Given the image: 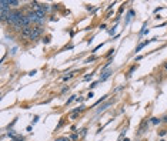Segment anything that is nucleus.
Segmentation results:
<instances>
[{"instance_id":"f257e3e1","label":"nucleus","mask_w":167,"mask_h":141,"mask_svg":"<svg viewBox=\"0 0 167 141\" xmlns=\"http://www.w3.org/2000/svg\"><path fill=\"white\" fill-rule=\"evenodd\" d=\"M22 17H23V14H22V11H20V10H11V13H10V16H9V20H7V22H9L10 24H13V26H14V24H17V23H19V20H20Z\"/></svg>"},{"instance_id":"f03ea898","label":"nucleus","mask_w":167,"mask_h":141,"mask_svg":"<svg viewBox=\"0 0 167 141\" xmlns=\"http://www.w3.org/2000/svg\"><path fill=\"white\" fill-rule=\"evenodd\" d=\"M43 33V29L40 26H37V27H34L33 30H32V36H30V40H37Z\"/></svg>"},{"instance_id":"7ed1b4c3","label":"nucleus","mask_w":167,"mask_h":141,"mask_svg":"<svg viewBox=\"0 0 167 141\" xmlns=\"http://www.w3.org/2000/svg\"><path fill=\"white\" fill-rule=\"evenodd\" d=\"M32 30H33V29H30V27H26V29H23V30H22L20 36H22L23 38H29V40H30V36H32Z\"/></svg>"},{"instance_id":"20e7f679","label":"nucleus","mask_w":167,"mask_h":141,"mask_svg":"<svg viewBox=\"0 0 167 141\" xmlns=\"http://www.w3.org/2000/svg\"><path fill=\"white\" fill-rule=\"evenodd\" d=\"M112 74H113V71H112V70H109V71H103V76L100 77V81H104V80H107V78H109V77H110Z\"/></svg>"},{"instance_id":"39448f33","label":"nucleus","mask_w":167,"mask_h":141,"mask_svg":"<svg viewBox=\"0 0 167 141\" xmlns=\"http://www.w3.org/2000/svg\"><path fill=\"white\" fill-rule=\"evenodd\" d=\"M154 40H156V38H151V40H146L144 43H140V44L137 46V49H136V51H140V50H141V49H143L144 46H147V44H149L150 41H154Z\"/></svg>"},{"instance_id":"423d86ee","label":"nucleus","mask_w":167,"mask_h":141,"mask_svg":"<svg viewBox=\"0 0 167 141\" xmlns=\"http://www.w3.org/2000/svg\"><path fill=\"white\" fill-rule=\"evenodd\" d=\"M137 67H139L137 64H134V66H131V67H130V70H128V73H127V77H130V76H131V73H133V71L136 70Z\"/></svg>"},{"instance_id":"0eeeda50","label":"nucleus","mask_w":167,"mask_h":141,"mask_svg":"<svg viewBox=\"0 0 167 141\" xmlns=\"http://www.w3.org/2000/svg\"><path fill=\"white\" fill-rule=\"evenodd\" d=\"M9 6H10V7L19 6V1H17V0H9Z\"/></svg>"},{"instance_id":"6e6552de","label":"nucleus","mask_w":167,"mask_h":141,"mask_svg":"<svg viewBox=\"0 0 167 141\" xmlns=\"http://www.w3.org/2000/svg\"><path fill=\"white\" fill-rule=\"evenodd\" d=\"M49 10H50V6H49V4H42V11L43 13H47Z\"/></svg>"},{"instance_id":"1a4fd4ad","label":"nucleus","mask_w":167,"mask_h":141,"mask_svg":"<svg viewBox=\"0 0 167 141\" xmlns=\"http://www.w3.org/2000/svg\"><path fill=\"white\" fill-rule=\"evenodd\" d=\"M96 59H97V57H96V56H93V57H90V59H87V60H86V63H91V61H94Z\"/></svg>"},{"instance_id":"9d476101","label":"nucleus","mask_w":167,"mask_h":141,"mask_svg":"<svg viewBox=\"0 0 167 141\" xmlns=\"http://www.w3.org/2000/svg\"><path fill=\"white\" fill-rule=\"evenodd\" d=\"M151 123H153V124H159V123H160V118H156V117H154V118H151Z\"/></svg>"},{"instance_id":"9b49d317","label":"nucleus","mask_w":167,"mask_h":141,"mask_svg":"<svg viewBox=\"0 0 167 141\" xmlns=\"http://www.w3.org/2000/svg\"><path fill=\"white\" fill-rule=\"evenodd\" d=\"M56 141H70V138H67V137H62V138H57Z\"/></svg>"},{"instance_id":"f8f14e48","label":"nucleus","mask_w":167,"mask_h":141,"mask_svg":"<svg viewBox=\"0 0 167 141\" xmlns=\"http://www.w3.org/2000/svg\"><path fill=\"white\" fill-rule=\"evenodd\" d=\"M74 98H76V96H72V97H70V98L67 100V104H70V103H72V101H73Z\"/></svg>"},{"instance_id":"ddd939ff","label":"nucleus","mask_w":167,"mask_h":141,"mask_svg":"<svg viewBox=\"0 0 167 141\" xmlns=\"http://www.w3.org/2000/svg\"><path fill=\"white\" fill-rule=\"evenodd\" d=\"M43 43H46V44H47V43H50V37L47 36V37H46V38L43 40Z\"/></svg>"},{"instance_id":"4468645a","label":"nucleus","mask_w":167,"mask_h":141,"mask_svg":"<svg viewBox=\"0 0 167 141\" xmlns=\"http://www.w3.org/2000/svg\"><path fill=\"white\" fill-rule=\"evenodd\" d=\"M90 78H93V73H91V74H89V76H86V77H84V80H90Z\"/></svg>"},{"instance_id":"2eb2a0df","label":"nucleus","mask_w":167,"mask_h":141,"mask_svg":"<svg viewBox=\"0 0 167 141\" xmlns=\"http://www.w3.org/2000/svg\"><path fill=\"white\" fill-rule=\"evenodd\" d=\"M70 138H72V140H77V138H79V137H77V134H73V136H72V137H70Z\"/></svg>"},{"instance_id":"dca6fc26","label":"nucleus","mask_w":167,"mask_h":141,"mask_svg":"<svg viewBox=\"0 0 167 141\" xmlns=\"http://www.w3.org/2000/svg\"><path fill=\"white\" fill-rule=\"evenodd\" d=\"M113 6H114V3H110V4H109V6H107V10H110V9H112V7H113Z\"/></svg>"},{"instance_id":"f3484780","label":"nucleus","mask_w":167,"mask_h":141,"mask_svg":"<svg viewBox=\"0 0 167 141\" xmlns=\"http://www.w3.org/2000/svg\"><path fill=\"white\" fill-rule=\"evenodd\" d=\"M86 131H87V130L83 128V130H82V133H80V136H86Z\"/></svg>"},{"instance_id":"a211bd4d","label":"nucleus","mask_w":167,"mask_h":141,"mask_svg":"<svg viewBox=\"0 0 167 141\" xmlns=\"http://www.w3.org/2000/svg\"><path fill=\"white\" fill-rule=\"evenodd\" d=\"M113 51H114L113 49H112V50H109V53H107V56H112V54H113Z\"/></svg>"},{"instance_id":"6ab92c4d","label":"nucleus","mask_w":167,"mask_h":141,"mask_svg":"<svg viewBox=\"0 0 167 141\" xmlns=\"http://www.w3.org/2000/svg\"><path fill=\"white\" fill-rule=\"evenodd\" d=\"M96 86H97V81H96V83H93V84H91V86H90V88H94V87H96Z\"/></svg>"},{"instance_id":"aec40b11","label":"nucleus","mask_w":167,"mask_h":141,"mask_svg":"<svg viewBox=\"0 0 167 141\" xmlns=\"http://www.w3.org/2000/svg\"><path fill=\"white\" fill-rule=\"evenodd\" d=\"M166 69H167V64H166Z\"/></svg>"},{"instance_id":"412c9836","label":"nucleus","mask_w":167,"mask_h":141,"mask_svg":"<svg viewBox=\"0 0 167 141\" xmlns=\"http://www.w3.org/2000/svg\"><path fill=\"white\" fill-rule=\"evenodd\" d=\"M162 141H164V140H162Z\"/></svg>"}]
</instances>
